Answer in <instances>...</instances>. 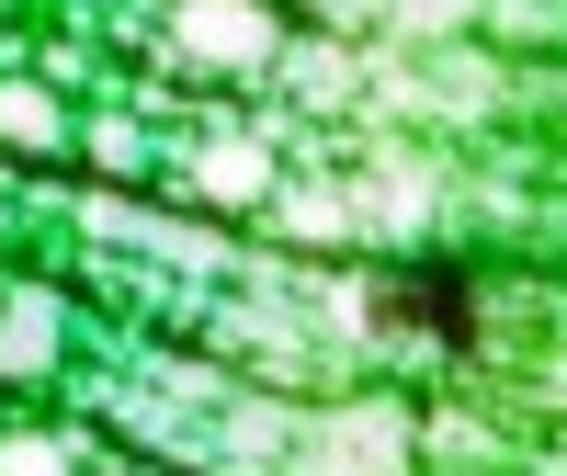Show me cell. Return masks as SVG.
I'll return each mask as SVG.
<instances>
[{"instance_id":"cell-1","label":"cell","mask_w":567,"mask_h":476,"mask_svg":"<svg viewBox=\"0 0 567 476\" xmlns=\"http://www.w3.org/2000/svg\"><path fill=\"white\" fill-rule=\"evenodd\" d=\"M386 318H409V329H432V341H465V272H409L398 296H386Z\"/></svg>"}]
</instances>
